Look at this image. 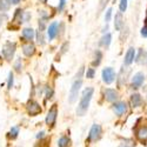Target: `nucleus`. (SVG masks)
Instances as JSON below:
<instances>
[{"instance_id":"nucleus-1","label":"nucleus","mask_w":147,"mask_h":147,"mask_svg":"<svg viewBox=\"0 0 147 147\" xmlns=\"http://www.w3.org/2000/svg\"><path fill=\"white\" fill-rule=\"evenodd\" d=\"M93 93H94V88L93 87H87V88H85L82 91L79 105L77 107V114L79 117H84L85 114L87 113L91 100H92V96H93Z\"/></svg>"},{"instance_id":"nucleus-7","label":"nucleus","mask_w":147,"mask_h":147,"mask_svg":"<svg viewBox=\"0 0 147 147\" xmlns=\"http://www.w3.org/2000/svg\"><path fill=\"white\" fill-rule=\"evenodd\" d=\"M26 109H27V113L31 115V117H35L41 113V107L39 105V102H36L34 100H30L26 105Z\"/></svg>"},{"instance_id":"nucleus-16","label":"nucleus","mask_w":147,"mask_h":147,"mask_svg":"<svg viewBox=\"0 0 147 147\" xmlns=\"http://www.w3.org/2000/svg\"><path fill=\"white\" fill-rule=\"evenodd\" d=\"M122 27H124V18H122L121 12H119L114 17V28L115 31H121Z\"/></svg>"},{"instance_id":"nucleus-39","label":"nucleus","mask_w":147,"mask_h":147,"mask_svg":"<svg viewBox=\"0 0 147 147\" xmlns=\"http://www.w3.org/2000/svg\"><path fill=\"white\" fill-rule=\"evenodd\" d=\"M45 1H46V0H45Z\"/></svg>"},{"instance_id":"nucleus-11","label":"nucleus","mask_w":147,"mask_h":147,"mask_svg":"<svg viewBox=\"0 0 147 147\" xmlns=\"http://www.w3.org/2000/svg\"><path fill=\"white\" fill-rule=\"evenodd\" d=\"M59 33V24L57 21H53L50 26L47 28V36H48V40H53L54 38H57V35Z\"/></svg>"},{"instance_id":"nucleus-30","label":"nucleus","mask_w":147,"mask_h":147,"mask_svg":"<svg viewBox=\"0 0 147 147\" xmlns=\"http://www.w3.org/2000/svg\"><path fill=\"white\" fill-rule=\"evenodd\" d=\"M52 95H53V90L51 87L46 86V99H51Z\"/></svg>"},{"instance_id":"nucleus-8","label":"nucleus","mask_w":147,"mask_h":147,"mask_svg":"<svg viewBox=\"0 0 147 147\" xmlns=\"http://www.w3.org/2000/svg\"><path fill=\"white\" fill-rule=\"evenodd\" d=\"M145 81V74L142 72H138L136 73V74L133 76L132 78V82H131V87L133 90H138L142 86V84Z\"/></svg>"},{"instance_id":"nucleus-12","label":"nucleus","mask_w":147,"mask_h":147,"mask_svg":"<svg viewBox=\"0 0 147 147\" xmlns=\"http://www.w3.org/2000/svg\"><path fill=\"white\" fill-rule=\"evenodd\" d=\"M136 57H137V52H136V48L134 47H129L126 54H125V59H124V64L125 65H131L134 60H136Z\"/></svg>"},{"instance_id":"nucleus-25","label":"nucleus","mask_w":147,"mask_h":147,"mask_svg":"<svg viewBox=\"0 0 147 147\" xmlns=\"http://www.w3.org/2000/svg\"><path fill=\"white\" fill-rule=\"evenodd\" d=\"M13 82H14V77H13V73L9 72L8 73V79H7V88L11 90L13 87Z\"/></svg>"},{"instance_id":"nucleus-21","label":"nucleus","mask_w":147,"mask_h":147,"mask_svg":"<svg viewBox=\"0 0 147 147\" xmlns=\"http://www.w3.org/2000/svg\"><path fill=\"white\" fill-rule=\"evenodd\" d=\"M71 146V139L66 136H63L58 140V147H69Z\"/></svg>"},{"instance_id":"nucleus-22","label":"nucleus","mask_w":147,"mask_h":147,"mask_svg":"<svg viewBox=\"0 0 147 147\" xmlns=\"http://www.w3.org/2000/svg\"><path fill=\"white\" fill-rule=\"evenodd\" d=\"M11 6L12 4L9 0H0V12H7Z\"/></svg>"},{"instance_id":"nucleus-33","label":"nucleus","mask_w":147,"mask_h":147,"mask_svg":"<svg viewBox=\"0 0 147 147\" xmlns=\"http://www.w3.org/2000/svg\"><path fill=\"white\" fill-rule=\"evenodd\" d=\"M67 47H68V42H65L63 46H61V54H64V53L67 51V50H66Z\"/></svg>"},{"instance_id":"nucleus-4","label":"nucleus","mask_w":147,"mask_h":147,"mask_svg":"<svg viewBox=\"0 0 147 147\" xmlns=\"http://www.w3.org/2000/svg\"><path fill=\"white\" fill-rule=\"evenodd\" d=\"M16 50H17V44L16 42H12V41H7L5 42V45L3 46V50H1V53L4 55V58L9 61L12 58H13L14 53H16Z\"/></svg>"},{"instance_id":"nucleus-26","label":"nucleus","mask_w":147,"mask_h":147,"mask_svg":"<svg viewBox=\"0 0 147 147\" xmlns=\"http://www.w3.org/2000/svg\"><path fill=\"white\" fill-rule=\"evenodd\" d=\"M119 8H120V12H126L127 9V0H120V4H119Z\"/></svg>"},{"instance_id":"nucleus-38","label":"nucleus","mask_w":147,"mask_h":147,"mask_svg":"<svg viewBox=\"0 0 147 147\" xmlns=\"http://www.w3.org/2000/svg\"><path fill=\"white\" fill-rule=\"evenodd\" d=\"M121 147H122V146H121ZM125 147H127V146H125Z\"/></svg>"},{"instance_id":"nucleus-36","label":"nucleus","mask_w":147,"mask_h":147,"mask_svg":"<svg viewBox=\"0 0 147 147\" xmlns=\"http://www.w3.org/2000/svg\"><path fill=\"white\" fill-rule=\"evenodd\" d=\"M3 25V16H0V26Z\"/></svg>"},{"instance_id":"nucleus-31","label":"nucleus","mask_w":147,"mask_h":147,"mask_svg":"<svg viewBox=\"0 0 147 147\" xmlns=\"http://www.w3.org/2000/svg\"><path fill=\"white\" fill-rule=\"evenodd\" d=\"M66 6V0H60V3H59V6H58V11L61 12Z\"/></svg>"},{"instance_id":"nucleus-14","label":"nucleus","mask_w":147,"mask_h":147,"mask_svg":"<svg viewBox=\"0 0 147 147\" xmlns=\"http://www.w3.org/2000/svg\"><path fill=\"white\" fill-rule=\"evenodd\" d=\"M22 53H24V55H26L28 58L34 55V53H35V46L33 45V42L28 41L26 44H24L22 45Z\"/></svg>"},{"instance_id":"nucleus-34","label":"nucleus","mask_w":147,"mask_h":147,"mask_svg":"<svg viewBox=\"0 0 147 147\" xmlns=\"http://www.w3.org/2000/svg\"><path fill=\"white\" fill-rule=\"evenodd\" d=\"M44 136H45V132L42 131V132L38 133V136H36V139H42V138H44Z\"/></svg>"},{"instance_id":"nucleus-28","label":"nucleus","mask_w":147,"mask_h":147,"mask_svg":"<svg viewBox=\"0 0 147 147\" xmlns=\"http://www.w3.org/2000/svg\"><path fill=\"white\" fill-rule=\"evenodd\" d=\"M21 67H22V63H21V59L18 58L16 60V64H14V68L17 72H21Z\"/></svg>"},{"instance_id":"nucleus-13","label":"nucleus","mask_w":147,"mask_h":147,"mask_svg":"<svg viewBox=\"0 0 147 147\" xmlns=\"http://www.w3.org/2000/svg\"><path fill=\"white\" fill-rule=\"evenodd\" d=\"M136 136H137V138H138V140H139L140 142L145 144V142L147 141V126H146V125L140 126V127L137 129V132H136Z\"/></svg>"},{"instance_id":"nucleus-2","label":"nucleus","mask_w":147,"mask_h":147,"mask_svg":"<svg viewBox=\"0 0 147 147\" xmlns=\"http://www.w3.org/2000/svg\"><path fill=\"white\" fill-rule=\"evenodd\" d=\"M84 68L85 67H81L79 73L76 77V80L73 81L72 84V87L69 90V95H68V101L69 104H74L78 99V95H79V92L81 90V86H82V79H81V76L84 74Z\"/></svg>"},{"instance_id":"nucleus-6","label":"nucleus","mask_w":147,"mask_h":147,"mask_svg":"<svg viewBox=\"0 0 147 147\" xmlns=\"http://www.w3.org/2000/svg\"><path fill=\"white\" fill-rule=\"evenodd\" d=\"M101 77H102V81L107 85L112 84L114 80H115V71L112 68V67H106L102 69V73H101Z\"/></svg>"},{"instance_id":"nucleus-23","label":"nucleus","mask_w":147,"mask_h":147,"mask_svg":"<svg viewBox=\"0 0 147 147\" xmlns=\"http://www.w3.org/2000/svg\"><path fill=\"white\" fill-rule=\"evenodd\" d=\"M18 136H19V127L18 126L12 127L9 129V132H8V138L12 139V140H14V139L18 138Z\"/></svg>"},{"instance_id":"nucleus-15","label":"nucleus","mask_w":147,"mask_h":147,"mask_svg":"<svg viewBox=\"0 0 147 147\" xmlns=\"http://www.w3.org/2000/svg\"><path fill=\"white\" fill-rule=\"evenodd\" d=\"M142 102H144V100H142V98H141V95L139 93H134V94L131 95V105H132V107H134V108L140 107L142 105Z\"/></svg>"},{"instance_id":"nucleus-27","label":"nucleus","mask_w":147,"mask_h":147,"mask_svg":"<svg viewBox=\"0 0 147 147\" xmlns=\"http://www.w3.org/2000/svg\"><path fill=\"white\" fill-rule=\"evenodd\" d=\"M86 78H88V79H93L94 78V76H95V69L94 68H87V71H86Z\"/></svg>"},{"instance_id":"nucleus-37","label":"nucleus","mask_w":147,"mask_h":147,"mask_svg":"<svg viewBox=\"0 0 147 147\" xmlns=\"http://www.w3.org/2000/svg\"><path fill=\"white\" fill-rule=\"evenodd\" d=\"M146 64H147V60H146Z\"/></svg>"},{"instance_id":"nucleus-18","label":"nucleus","mask_w":147,"mask_h":147,"mask_svg":"<svg viewBox=\"0 0 147 147\" xmlns=\"http://www.w3.org/2000/svg\"><path fill=\"white\" fill-rule=\"evenodd\" d=\"M111 42H112V34H111V33H105V34L101 36L100 41H99V44H100L101 46H104L105 48H107L109 45H111Z\"/></svg>"},{"instance_id":"nucleus-9","label":"nucleus","mask_w":147,"mask_h":147,"mask_svg":"<svg viewBox=\"0 0 147 147\" xmlns=\"http://www.w3.org/2000/svg\"><path fill=\"white\" fill-rule=\"evenodd\" d=\"M104 95L106 101L108 102H117V100L119 99V93L114 88H106L104 92Z\"/></svg>"},{"instance_id":"nucleus-10","label":"nucleus","mask_w":147,"mask_h":147,"mask_svg":"<svg viewBox=\"0 0 147 147\" xmlns=\"http://www.w3.org/2000/svg\"><path fill=\"white\" fill-rule=\"evenodd\" d=\"M113 111L118 117L124 115L127 112V104L125 101H117L113 104Z\"/></svg>"},{"instance_id":"nucleus-5","label":"nucleus","mask_w":147,"mask_h":147,"mask_svg":"<svg viewBox=\"0 0 147 147\" xmlns=\"http://www.w3.org/2000/svg\"><path fill=\"white\" fill-rule=\"evenodd\" d=\"M101 134H102V128L100 125L98 124H94L91 129H90V133H88V137H87V141L90 142H95L98 141L100 138H101Z\"/></svg>"},{"instance_id":"nucleus-29","label":"nucleus","mask_w":147,"mask_h":147,"mask_svg":"<svg viewBox=\"0 0 147 147\" xmlns=\"http://www.w3.org/2000/svg\"><path fill=\"white\" fill-rule=\"evenodd\" d=\"M112 12H113V9H112V8H108V9L106 11V13H105V21H106V22L111 21V18H112Z\"/></svg>"},{"instance_id":"nucleus-20","label":"nucleus","mask_w":147,"mask_h":147,"mask_svg":"<svg viewBox=\"0 0 147 147\" xmlns=\"http://www.w3.org/2000/svg\"><path fill=\"white\" fill-rule=\"evenodd\" d=\"M146 60H147V52H145L144 50L139 51V54L136 57V63L138 64H146Z\"/></svg>"},{"instance_id":"nucleus-19","label":"nucleus","mask_w":147,"mask_h":147,"mask_svg":"<svg viewBox=\"0 0 147 147\" xmlns=\"http://www.w3.org/2000/svg\"><path fill=\"white\" fill-rule=\"evenodd\" d=\"M101 60H102V52L100 50H96L95 53H94V60H93V63L92 65L95 67V66H99L101 64Z\"/></svg>"},{"instance_id":"nucleus-24","label":"nucleus","mask_w":147,"mask_h":147,"mask_svg":"<svg viewBox=\"0 0 147 147\" xmlns=\"http://www.w3.org/2000/svg\"><path fill=\"white\" fill-rule=\"evenodd\" d=\"M35 36H36V41H38V44L41 45V46H44V45H45L44 33H42L41 31H38V32H36V34H35Z\"/></svg>"},{"instance_id":"nucleus-17","label":"nucleus","mask_w":147,"mask_h":147,"mask_svg":"<svg viewBox=\"0 0 147 147\" xmlns=\"http://www.w3.org/2000/svg\"><path fill=\"white\" fill-rule=\"evenodd\" d=\"M35 36V32L33 28H30V27H26L22 30V38L25 39V41H32L33 38Z\"/></svg>"},{"instance_id":"nucleus-32","label":"nucleus","mask_w":147,"mask_h":147,"mask_svg":"<svg viewBox=\"0 0 147 147\" xmlns=\"http://www.w3.org/2000/svg\"><path fill=\"white\" fill-rule=\"evenodd\" d=\"M140 34H141V36H144V38H147V25H145L140 30Z\"/></svg>"},{"instance_id":"nucleus-35","label":"nucleus","mask_w":147,"mask_h":147,"mask_svg":"<svg viewBox=\"0 0 147 147\" xmlns=\"http://www.w3.org/2000/svg\"><path fill=\"white\" fill-rule=\"evenodd\" d=\"M9 1H11L12 5H18L20 3V0H9Z\"/></svg>"},{"instance_id":"nucleus-3","label":"nucleus","mask_w":147,"mask_h":147,"mask_svg":"<svg viewBox=\"0 0 147 147\" xmlns=\"http://www.w3.org/2000/svg\"><path fill=\"white\" fill-rule=\"evenodd\" d=\"M57 118H58V105L53 104L52 107L48 109V113L46 115V119H45L46 125L48 127H53L57 122Z\"/></svg>"}]
</instances>
